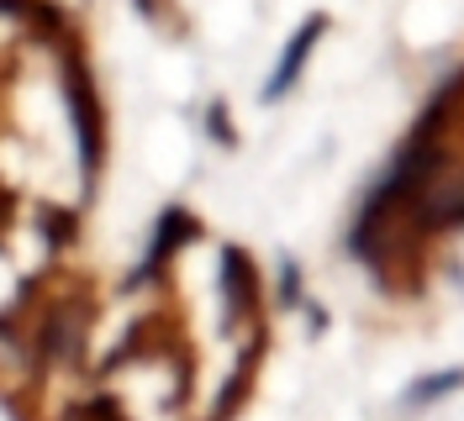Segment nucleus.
<instances>
[{
	"mask_svg": "<svg viewBox=\"0 0 464 421\" xmlns=\"http://www.w3.org/2000/svg\"><path fill=\"white\" fill-rule=\"evenodd\" d=\"M322 27H327V22H322V16H312V22H306V32H295V43H290V53H285V63H280V74H275V84H269V95H285V90H290V80H295V69L306 63V53H312V37H317Z\"/></svg>",
	"mask_w": 464,
	"mask_h": 421,
	"instance_id": "nucleus-1",
	"label": "nucleus"
}]
</instances>
